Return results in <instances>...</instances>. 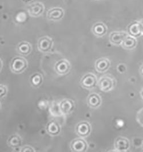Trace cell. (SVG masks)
Here are the masks:
<instances>
[{
  "label": "cell",
  "mask_w": 143,
  "mask_h": 152,
  "mask_svg": "<svg viewBox=\"0 0 143 152\" xmlns=\"http://www.w3.org/2000/svg\"><path fill=\"white\" fill-rule=\"evenodd\" d=\"M27 67V61L21 56L14 58L10 62V69L14 74H19L23 72Z\"/></svg>",
  "instance_id": "cell-1"
},
{
  "label": "cell",
  "mask_w": 143,
  "mask_h": 152,
  "mask_svg": "<svg viewBox=\"0 0 143 152\" xmlns=\"http://www.w3.org/2000/svg\"><path fill=\"white\" fill-rule=\"evenodd\" d=\"M98 84L101 91L103 92H108L113 90L115 87L116 80L113 76L107 75L100 77Z\"/></svg>",
  "instance_id": "cell-2"
},
{
  "label": "cell",
  "mask_w": 143,
  "mask_h": 152,
  "mask_svg": "<svg viewBox=\"0 0 143 152\" xmlns=\"http://www.w3.org/2000/svg\"><path fill=\"white\" fill-rule=\"evenodd\" d=\"M80 84L85 89L92 90L95 88L97 84V77L94 74L88 73L82 77Z\"/></svg>",
  "instance_id": "cell-3"
},
{
  "label": "cell",
  "mask_w": 143,
  "mask_h": 152,
  "mask_svg": "<svg viewBox=\"0 0 143 152\" xmlns=\"http://www.w3.org/2000/svg\"><path fill=\"white\" fill-rule=\"evenodd\" d=\"M53 46V40L48 37H43L38 41L37 48L39 50L43 53L49 52Z\"/></svg>",
  "instance_id": "cell-4"
},
{
  "label": "cell",
  "mask_w": 143,
  "mask_h": 152,
  "mask_svg": "<svg viewBox=\"0 0 143 152\" xmlns=\"http://www.w3.org/2000/svg\"><path fill=\"white\" fill-rule=\"evenodd\" d=\"M91 126L86 121H82L76 126L75 131L78 136L82 138L88 137L91 132Z\"/></svg>",
  "instance_id": "cell-5"
},
{
  "label": "cell",
  "mask_w": 143,
  "mask_h": 152,
  "mask_svg": "<svg viewBox=\"0 0 143 152\" xmlns=\"http://www.w3.org/2000/svg\"><path fill=\"white\" fill-rule=\"evenodd\" d=\"M70 147L73 152H84L87 151L88 146L83 138H76L71 142Z\"/></svg>",
  "instance_id": "cell-6"
},
{
  "label": "cell",
  "mask_w": 143,
  "mask_h": 152,
  "mask_svg": "<svg viewBox=\"0 0 143 152\" xmlns=\"http://www.w3.org/2000/svg\"><path fill=\"white\" fill-rule=\"evenodd\" d=\"M56 72L60 75H67L71 69V66L68 61L61 59L56 63L55 66Z\"/></svg>",
  "instance_id": "cell-7"
},
{
  "label": "cell",
  "mask_w": 143,
  "mask_h": 152,
  "mask_svg": "<svg viewBox=\"0 0 143 152\" xmlns=\"http://www.w3.org/2000/svg\"><path fill=\"white\" fill-rule=\"evenodd\" d=\"M59 108L62 115H68L74 110L75 103L70 99H64L60 103Z\"/></svg>",
  "instance_id": "cell-8"
},
{
  "label": "cell",
  "mask_w": 143,
  "mask_h": 152,
  "mask_svg": "<svg viewBox=\"0 0 143 152\" xmlns=\"http://www.w3.org/2000/svg\"><path fill=\"white\" fill-rule=\"evenodd\" d=\"M128 35L124 31H114L109 35V41L113 45L118 46L122 45L124 39Z\"/></svg>",
  "instance_id": "cell-9"
},
{
  "label": "cell",
  "mask_w": 143,
  "mask_h": 152,
  "mask_svg": "<svg viewBox=\"0 0 143 152\" xmlns=\"http://www.w3.org/2000/svg\"><path fill=\"white\" fill-rule=\"evenodd\" d=\"M130 142L127 138L119 137L115 141V148L119 152H125L130 148Z\"/></svg>",
  "instance_id": "cell-10"
},
{
  "label": "cell",
  "mask_w": 143,
  "mask_h": 152,
  "mask_svg": "<svg viewBox=\"0 0 143 152\" xmlns=\"http://www.w3.org/2000/svg\"><path fill=\"white\" fill-rule=\"evenodd\" d=\"M44 7L40 2L32 4L27 7V11L32 17H38L44 12Z\"/></svg>",
  "instance_id": "cell-11"
},
{
  "label": "cell",
  "mask_w": 143,
  "mask_h": 152,
  "mask_svg": "<svg viewBox=\"0 0 143 152\" xmlns=\"http://www.w3.org/2000/svg\"><path fill=\"white\" fill-rule=\"evenodd\" d=\"M110 63L109 59L107 58H100L96 61L95 68L96 71L100 73L105 72L110 67Z\"/></svg>",
  "instance_id": "cell-12"
},
{
  "label": "cell",
  "mask_w": 143,
  "mask_h": 152,
  "mask_svg": "<svg viewBox=\"0 0 143 152\" xmlns=\"http://www.w3.org/2000/svg\"><path fill=\"white\" fill-rule=\"evenodd\" d=\"M102 98L99 95L96 93L91 94L87 99V104L89 107L92 108H97L102 104Z\"/></svg>",
  "instance_id": "cell-13"
},
{
  "label": "cell",
  "mask_w": 143,
  "mask_h": 152,
  "mask_svg": "<svg viewBox=\"0 0 143 152\" xmlns=\"http://www.w3.org/2000/svg\"><path fill=\"white\" fill-rule=\"evenodd\" d=\"M64 16L63 10L59 8L56 7L50 9L47 13V17L50 20L59 21L61 20Z\"/></svg>",
  "instance_id": "cell-14"
},
{
  "label": "cell",
  "mask_w": 143,
  "mask_h": 152,
  "mask_svg": "<svg viewBox=\"0 0 143 152\" xmlns=\"http://www.w3.org/2000/svg\"><path fill=\"white\" fill-rule=\"evenodd\" d=\"M128 34L135 38L142 35L141 26L140 22H133L131 23L128 27Z\"/></svg>",
  "instance_id": "cell-15"
},
{
  "label": "cell",
  "mask_w": 143,
  "mask_h": 152,
  "mask_svg": "<svg viewBox=\"0 0 143 152\" xmlns=\"http://www.w3.org/2000/svg\"><path fill=\"white\" fill-rule=\"evenodd\" d=\"M46 130L48 134L52 136H56L59 134L61 131V128L59 124L55 121H50L48 123Z\"/></svg>",
  "instance_id": "cell-16"
},
{
  "label": "cell",
  "mask_w": 143,
  "mask_h": 152,
  "mask_svg": "<svg viewBox=\"0 0 143 152\" xmlns=\"http://www.w3.org/2000/svg\"><path fill=\"white\" fill-rule=\"evenodd\" d=\"M107 31V26L102 22H97L92 27V32L96 36L102 37L105 35Z\"/></svg>",
  "instance_id": "cell-17"
},
{
  "label": "cell",
  "mask_w": 143,
  "mask_h": 152,
  "mask_svg": "<svg viewBox=\"0 0 143 152\" xmlns=\"http://www.w3.org/2000/svg\"><path fill=\"white\" fill-rule=\"evenodd\" d=\"M17 50L21 55L27 56L32 51V46L27 42H21L18 45Z\"/></svg>",
  "instance_id": "cell-18"
},
{
  "label": "cell",
  "mask_w": 143,
  "mask_h": 152,
  "mask_svg": "<svg viewBox=\"0 0 143 152\" xmlns=\"http://www.w3.org/2000/svg\"><path fill=\"white\" fill-rule=\"evenodd\" d=\"M137 45L136 39L135 37L128 35L123 41L122 46L126 50H132L135 48Z\"/></svg>",
  "instance_id": "cell-19"
},
{
  "label": "cell",
  "mask_w": 143,
  "mask_h": 152,
  "mask_svg": "<svg viewBox=\"0 0 143 152\" xmlns=\"http://www.w3.org/2000/svg\"><path fill=\"white\" fill-rule=\"evenodd\" d=\"M7 142L9 146L11 148L14 149L20 148L22 143V140L20 136L17 134H14L8 138Z\"/></svg>",
  "instance_id": "cell-20"
},
{
  "label": "cell",
  "mask_w": 143,
  "mask_h": 152,
  "mask_svg": "<svg viewBox=\"0 0 143 152\" xmlns=\"http://www.w3.org/2000/svg\"><path fill=\"white\" fill-rule=\"evenodd\" d=\"M42 77L40 74H35L30 77V82L33 87H38L42 83Z\"/></svg>",
  "instance_id": "cell-21"
},
{
  "label": "cell",
  "mask_w": 143,
  "mask_h": 152,
  "mask_svg": "<svg viewBox=\"0 0 143 152\" xmlns=\"http://www.w3.org/2000/svg\"><path fill=\"white\" fill-rule=\"evenodd\" d=\"M35 150L34 149L30 146H25L24 147H22L21 148H20V152H34Z\"/></svg>",
  "instance_id": "cell-22"
},
{
  "label": "cell",
  "mask_w": 143,
  "mask_h": 152,
  "mask_svg": "<svg viewBox=\"0 0 143 152\" xmlns=\"http://www.w3.org/2000/svg\"><path fill=\"white\" fill-rule=\"evenodd\" d=\"M0 90H1V93H0V96L2 98L5 96L7 95V88L4 85H1L0 86Z\"/></svg>",
  "instance_id": "cell-23"
},
{
  "label": "cell",
  "mask_w": 143,
  "mask_h": 152,
  "mask_svg": "<svg viewBox=\"0 0 143 152\" xmlns=\"http://www.w3.org/2000/svg\"><path fill=\"white\" fill-rule=\"evenodd\" d=\"M140 26H141V30H142V34L143 35V20L140 21Z\"/></svg>",
  "instance_id": "cell-24"
},
{
  "label": "cell",
  "mask_w": 143,
  "mask_h": 152,
  "mask_svg": "<svg viewBox=\"0 0 143 152\" xmlns=\"http://www.w3.org/2000/svg\"><path fill=\"white\" fill-rule=\"evenodd\" d=\"M140 74H141L142 76L143 77V64L142 65V66L141 67V69H140Z\"/></svg>",
  "instance_id": "cell-25"
},
{
  "label": "cell",
  "mask_w": 143,
  "mask_h": 152,
  "mask_svg": "<svg viewBox=\"0 0 143 152\" xmlns=\"http://www.w3.org/2000/svg\"><path fill=\"white\" fill-rule=\"evenodd\" d=\"M141 96L143 98V88L142 90V91H141Z\"/></svg>",
  "instance_id": "cell-26"
},
{
  "label": "cell",
  "mask_w": 143,
  "mask_h": 152,
  "mask_svg": "<svg viewBox=\"0 0 143 152\" xmlns=\"http://www.w3.org/2000/svg\"><path fill=\"white\" fill-rule=\"evenodd\" d=\"M23 1H24V2H28V1H31V0H22Z\"/></svg>",
  "instance_id": "cell-27"
},
{
  "label": "cell",
  "mask_w": 143,
  "mask_h": 152,
  "mask_svg": "<svg viewBox=\"0 0 143 152\" xmlns=\"http://www.w3.org/2000/svg\"><path fill=\"white\" fill-rule=\"evenodd\" d=\"M142 147H143V145H142Z\"/></svg>",
  "instance_id": "cell-28"
}]
</instances>
